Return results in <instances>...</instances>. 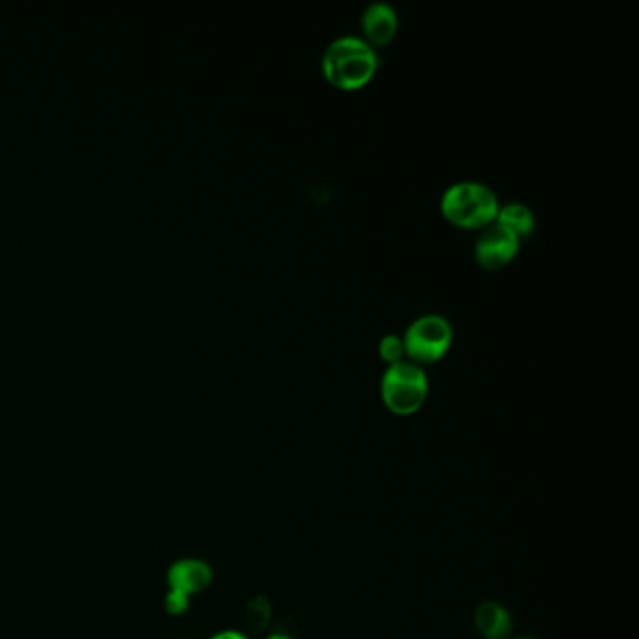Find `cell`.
<instances>
[{
    "label": "cell",
    "mask_w": 639,
    "mask_h": 639,
    "mask_svg": "<svg viewBox=\"0 0 639 639\" xmlns=\"http://www.w3.org/2000/svg\"><path fill=\"white\" fill-rule=\"evenodd\" d=\"M378 66L375 49L357 37L338 38L323 55L324 78L343 91H354L365 85Z\"/></svg>",
    "instance_id": "6da1fadb"
},
{
    "label": "cell",
    "mask_w": 639,
    "mask_h": 639,
    "mask_svg": "<svg viewBox=\"0 0 639 639\" xmlns=\"http://www.w3.org/2000/svg\"><path fill=\"white\" fill-rule=\"evenodd\" d=\"M441 210L454 226L481 229L495 221L499 202L494 189L481 183H457L446 189L441 199Z\"/></svg>",
    "instance_id": "7a4b0ae2"
},
{
    "label": "cell",
    "mask_w": 639,
    "mask_h": 639,
    "mask_svg": "<svg viewBox=\"0 0 639 639\" xmlns=\"http://www.w3.org/2000/svg\"><path fill=\"white\" fill-rule=\"evenodd\" d=\"M427 375L421 365L411 360H400L390 364L381 379V398L394 414L409 416L424 405L427 398Z\"/></svg>",
    "instance_id": "3957f363"
},
{
    "label": "cell",
    "mask_w": 639,
    "mask_h": 639,
    "mask_svg": "<svg viewBox=\"0 0 639 639\" xmlns=\"http://www.w3.org/2000/svg\"><path fill=\"white\" fill-rule=\"evenodd\" d=\"M402 340L405 354L414 364H432L451 348L452 327L446 317L427 313L409 324Z\"/></svg>",
    "instance_id": "277c9868"
},
{
    "label": "cell",
    "mask_w": 639,
    "mask_h": 639,
    "mask_svg": "<svg viewBox=\"0 0 639 639\" xmlns=\"http://www.w3.org/2000/svg\"><path fill=\"white\" fill-rule=\"evenodd\" d=\"M518 250V237L499 224L486 227L475 244L476 261L487 270L505 267L516 257Z\"/></svg>",
    "instance_id": "5b68a950"
},
{
    "label": "cell",
    "mask_w": 639,
    "mask_h": 639,
    "mask_svg": "<svg viewBox=\"0 0 639 639\" xmlns=\"http://www.w3.org/2000/svg\"><path fill=\"white\" fill-rule=\"evenodd\" d=\"M214 570L207 560L197 559V557H184L178 559L167 568L165 581L167 589L171 591L183 592L194 598L195 595H202L213 585Z\"/></svg>",
    "instance_id": "8992f818"
},
{
    "label": "cell",
    "mask_w": 639,
    "mask_h": 639,
    "mask_svg": "<svg viewBox=\"0 0 639 639\" xmlns=\"http://www.w3.org/2000/svg\"><path fill=\"white\" fill-rule=\"evenodd\" d=\"M476 632L484 639H508L512 632V617L503 604L486 600L478 604L473 614Z\"/></svg>",
    "instance_id": "52a82bcc"
},
{
    "label": "cell",
    "mask_w": 639,
    "mask_h": 639,
    "mask_svg": "<svg viewBox=\"0 0 639 639\" xmlns=\"http://www.w3.org/2000/svg\"><path fill=\"white\" fill-rule=\"evenodd\" d=\"M362 29L370 42L387 45L392 38L396 37L398 16L394 8L387 2H373L364 10Z\"/></svg>",
    "instance_id": "ba28073f"
},
{
    "label": "cell",
    "mask_w": 639,
    "mask_h": 639,
    "mask_svg": "<svg viewBox=\"0 0 639 639\" xmlns=\"http://www.w3.org/2000/svg\"><path fill=\"white\" fill-rule=\"evenodd\" d=\"M495 224L508 229L512 235L518 237V240L529 238L536 229L535 214L522 203H508L505 207H499Z\"/></svg>",
    "instance_id": "9c48e42d"
},
{
    "label": "cell",
    "mask_w": 639,
    "mask_h": 639,
    "mask_svg": "<svg viewBox=\"0 0 639 639\" xmlns=\"http://www.w3.org/2000/svg\"><path fill=\"white\" fill-rule=\"evenodd\" d=\"M270 619H272V606L268 602V598L261 595L251 598L244 611L246 630L250 633H261L262 630H267Z\"/></svg>",
    "instance_id": "30bf717a"
},
{
    "label": "cell",
    "mask_w": 639,
    "mask_h": 639,
    "mask_svg": "<svg viewBox=\"0 0 639 639\" xmlns=\"http://www.w3.org/2000/svg\"><path fill=\"white\" fill-rule=\"evenodd\" d=\"M379 354L384 362H389V365L403 360L405 348L402 338L396 334L384 336L383 340L379 341Z\"/></svg>",
    "instance_id": "8fae6325"
},
{
    "label": "cell",
    "mask_w": 639,
    "mask_h": 639,
    "mask_svg": "<svg viewBox=\"0 0 639 639\" xmlns=\"http://www.w3.org/2000/svg\"><path fill=\"white\" fill-rule=\"evenodd\" d=\"M189 606H192V598H189L188 595H183V592L178 591H171V589H167V592H165L164 609L167 616H186L189 611Z\"/></svg>",
    "instance_id": "7c38bea8"
},
{
    "label": "cell",
    "mask_w": 639,
    "mask_h": 639,
    "mask_svg": "<svg viewBox=\"0 0 639 639\" xmlns=\"http://www.w3.org/2000/svg\"><path fill=\"white\" fill-rule=\"evenodd\" d=\"M210 639H250L246 633L238 632V630H221V632L214 633Z\"/></svg>",
    "instance_id": "4fadbf2b"
},
{
    "label": "cell",
    "mask_w": 639,
    "mask_h": 639,
    "mask_svg": "<svg viewBox=\"0 0 639 639\" xmlns=\"http://www.w3.org/2000/svg\"><path fill=\"white\" fill-rule=\"evenodd\" d=\"M267 639H295L291 636H287V633H272V636H268Z\"/></svg>",
    "instance_id": "5bb4252c"
},
{
    "label": "cell",
    "mask_w": 639,
    "mask_h": 639,
    "mask_svg": "<svg viewBox=\"0 0 639 639\" xmlns=\"http://www.w3.org/2000/svg\"><path fill=\"white\" fill-rule=\"evenodd\" d=\"M516 639H535V638H516Z\"/></svg>",
    "instance_id": "9a60e30c"
}]
</instances>
